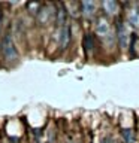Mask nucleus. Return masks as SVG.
Segmentation results:
<instances>
[{"label":"nucleus","mask_w":139,"mask_h":143,"mask_svg":"<svg viewBox=\"0 0 139 143\" xmlns=\"http://www.w3.org/2000/svg\"><path fill=\"white\" fill-rule=\"evenodd\" d=\"M67 9H66V5L58 2L55 3V24L58 27H63L64 24H67Z\"/></svg>","instance_id":"obj_5"},{"label":"nucleus","mask_w":139,"mask_h":143,"mask_svg":"<svg viewBox=\"0 0 139 143\" xmlns=\"http://www.w3.org/2000/svg\"><path fill=\"white\" fill-rule=\"evenodd\" d=\"M96 33L100 36V37H106L109 34V24L105 18H99L96 23Z\"/></svg>","instance_id":"obj_6"},{"label":"nucleus","mask_w":139,"mask_h":143,"mask_svg":"<svg viewBox=\"0 0 139 143\" xmlns=\"http://www.w3.org/2000/svg\"><path fill=\"white\" fill-rule=\"evenodd\" d=\"M72 37V31H70V25L64 24L63 27H58V33H57V40H58V46L62 49H66L69 42Z\"/></svg>","instance_id":"obj_3"},{"label":"nucleus","mask_w":139,"mask_h":143,"mask_svg":"<svg viewBox=\"0 0 139 143\" xmlns=\"http://www.w3.org/2000/svg\"><path fill=\"white\" fill-rule=\"evenodd\" d=\"M102 6H103L105 12L109 13V15H114V13L118 12V3L114 2V0H105V2L102 3Z\"/></svg>","instance_id":"obj_9"},{"label":"nucleus","mask_w":139,"mask_h":143,"mask_svg":"<svg viewBox=\"0 0 139 143\" xmlns=\"http://www.w3.org/2000/svg\"><path fill=\"white\" fill-rule=\"evenodd\" d=\"M2 23H3V15H2V11H0V27H2Z\"/></svg>","instance_id":"obj_14"},{"label":"nucleus","mask_w":139,"mask_h":143,"mask_svg":"<svg viewBox=\"0 0 139 143\" xmlns=\"http://www.w3.org/2000/svg\"><path fill=\"white\" fill-rule=\"evenodd\" d=\"M79 11H81L85 16H93L96 12V3L91 2V0H87V2L79 3Z\"/></svg>","instance_id":"obj_7"},{"label":"nucleus","mask_w":139,"mask_h":143,"mask_svg":"<svg viewBox=\"0 0 139 143\" xmlns=\"http://www.w3.org/2000/svg\"><path fill=\"white\" fill-rule=\"evenodd\" d=\"M123 137L126 139L127 143H133L135 142V134L132 130H123Z\"/></svg>","instance_id":"obj_11"},{"label":"nucleus","mask_w":139,"mask_h":143,"mask_svg":"<svg viewBox=\"0 0 139 143\" xmlns=\"http://www.w3.org/2000/svg\"><path fill=\"white\" fill-rule=\"evenodd\" d=\"M39 8H41V3H29L27 5V11H30L31 15H36L37 11H39Z\"/></svg>","instance_id":"obj_12"},{"label":"nucleus","mask_w":139,"mask_h":143,"mask_svg":"<svg viewBox=\"0 0 139 143\" xmlns=\"http://www.w3.org/2000/svg\"><path fill=\"white\" fill-rule=\"evenodd\" d=\"M117 39H118V43H120V46L123 49L127 48L130 36H129V31H127V28H126L123 21H117Z\"/></svg>","instance_id":"obj_4"},{"label":"nucleus","mask_w":139,"mask_h":143,"mask_svg":"<svg viewBox=\"0 0 139 143\" xmlns=\"http://www.w3.org/2000/svg\"><path fill=\"white\" fill-rule=\"evenodd\" d=\"M0 48H2V54L6 61L12 63V61H16L19 54H18V49H16V45L12 39V36L9 33H6L3 37H2V43H0Z\"/></svg>","instance_id":"obj_1"},{"label":"nucleus","mask_w":139,"mask_h":143,"mask_svg":"<svg viewBox=\"0 0 139 143\" xmlns=\"http://www.w3.org/2000/svg\"><path fill=\"white\" fill-rule=\"evenodd\" d=\"M84 49L87 52V55H91V52L94 51V37L90 33L84 36Z\"/></svg>","instance_id":"obj_8"},{"label":"nucleus","mask_w":139,"mask_h":143,"mask_svg":"<svg viewBox=\"0 0 139 143\" xmlns=\"http://www.w3.org/2000/svg\"><path fill=\"white\" fill-rule=\"evenodd\" d=\"M102 143H111V137H105V139L102 140Z\"/></svg>","instance_id":"obj_13"},{"label":"nucleus","mask_w":139,"mask_h":143,"mask_svg":"<svg viewBox=\"0 0 139 143\" xmlns=\"http://www.w3.org/2000/svg\"><path fill=\"white\" fill-rule=\"evenodd\" d=\"M129 23L133 25V27H139V12L138 11H132L129 13Z\"/></svg>","instance_id":"obj_10"},{"label":"nucleus","mask_w":139,"mask_h":143,"mask_svg":"<svg viewBox=\"0 0 139 143\" xmlns=\"http://www.w3.org/2000/svg\"><path fill=\"white\" fill-rule=\"evenodd\" d=\"M55 21V5L52 3H44L41 5L37 13H36V21L39 25H46L51 21Z\"/></svg>","instance_id":"obj_2"}]
</instances>
